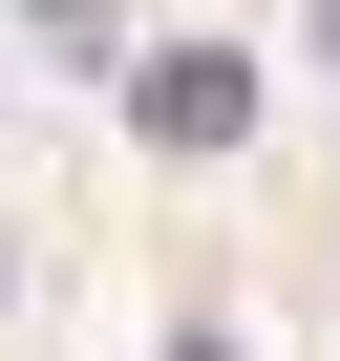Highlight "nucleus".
<instances>
[{"label": "nucleus", "mask_w": 340, "mask_h": 361, "mask_svg": "<svg viewBox=\"0 0 340 361\" xmlns=\"http://www.w3.org/2000/svg\"><path fill=\"white\" fill-rule=\"evenodd\" d=\"M128 128H149V149H234V128H255V64H234V43H170V64L128 85Z\"/></svg>", "instance_id": "1"}]
</instances>
